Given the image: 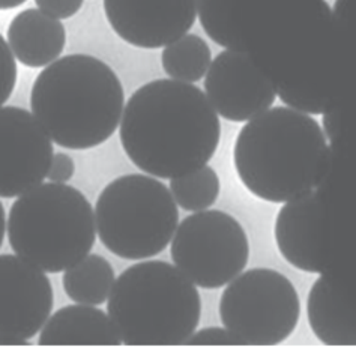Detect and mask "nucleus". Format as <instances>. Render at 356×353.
<instances>
[{
	"instance_id": "obj_2",
	"label": "nucleus",
	"mask_w": 356,
	"mask_h": 353,
	"mask_svg": "<svg viewBox=\"0 0 356 353\" xmlns=\"http://www.w3.org/2000/svg\"><path fill=\"white\" fill-rule=\"evenodd\" d=\"M331 151L317 120L290 107H273L242 126L233 163L252 196L286 203L314 191L326 176Z\"/></svg>"
},
{
	"instance_id": "obj_25",
	"label": "nucleus",
	"mask_w": 356,
	"mask_h": 353,
	"mask_svg": "<svg viewBox=\"0 0 356 353\" xmlns=\"http://www.w3.org/2000/svg\"><path fill=\"white\" fill-rule=\"evenodd\" d=\"M74 173H76V164H74V160L68 154L58 152L56 155H53L47 178H49L51 182L65 183L72 178Z\"/></svg>"
},
{
	"instance_id": "obj_26",
	"label": "nucleus",
	"mask_w": 356,
	"mask_h": 353,
	"mask_svg": "<svg viewBox=\"0 0 356 353\" xmlns=\"http://www.w3.org/2000/svg\"><path fill=\"white\" fill-rule=\"evenodd\" d=\"M325 131L326 138H334L337 134V129H339V116H337L335 111H326L325 113Z\"/></svg>"
},
{
	"instance_id": "obj_12",
	"label": "nucleus",
	"mask_w": 356,
	"mask_h": 353,
	"mask_svg": "<svg viewBox=\"0 0 356 353\" xmlns=\"http://www.w3.org/2000/svg\"><path fill=\"white\" fill-rule=\"evenodd\" d=\"M111 29L137 49L156 50L179 40L197 18V0H104Z\"/></svg>"
},
{
	"instance_id": "obj_20",
	"label": "nucleus",
	"mask_w": 356,
	"mask_h": 353,
	"mask_svg": "<svg viewBox=\"0 0 356 353\" xmlns=\"http://www.w3.org/2000/svg\"><path fill=\"white\" fill-rule=\"evenodd\" d=\"M197 14L203 31L215 44L230 50H245L233 18V0H197Z\"/></svg>"
},
{
	"instance_id": "obj_14",
	"label": "nucleus",
	"mask_w": 356,
	"mask_h": 353,
	"mask_svg": "<svg viewBox=\"0 0 356 353\" xmlns=\"http://www.w3.org/2000/svg\"><path fill=\"white\" fill-rule=\"evenodd\" d=\"M314 336L326 346H356V302L335 277L322 274L307 301Z\"/></svg>"
},
{
	"instance_id": "obj_6",
	"label": "nucleus",
	"mask_w": 356,
	"mask_h": 353,
	"mask_svg": "<svg viewBox=\"0 0 356 353\" xmlns=\"http://www.w3.org/2000/svg\"><path fill=\"white\" fill-rule=\"evenodd\" d=\"M99 240L110 253L145 260L163 253L179 224L172 191L151 174H127L111 181L97 200Z\"/></svg>"
},
{
	"instance_id": "obj_5",
	"label": "nucleus",
	"mask_w": 356,
	"mask_h": 353,
	"mask_svg": "<svg viewBox=\"0 0 356 353\" xmlns=\"http://www.w3.org/2000/svg\"><path fill=\"white\" fill-rule=\"evenodd\" d=\"M6 226L15 254L50 274L80 262L97 239L92 204L81 191L59 182H42L18 196Z\"/></svg>"
},
{
	"instance_id": "obj_28",
	"label": "nucleus",
	"mask_w": 356,
	"mask_h": 353,
	"mask_svg": "<svg viewBox=\"0 0 356 353\" xmlns=\"http://www.w3.org/2000/svg\"><path fill=\"white\" fill-rule=\"evenodd\" d=\"M5 231H6V217H5V208H3V204L0 203V247H2V244H3Z\"/></svg>"
},
{
	"instance_id": "obj_19",
	"label": "nucleus",
	"mask_w": 356,
	"mask_h": 353,
	"mask_svg": "<svg viewBox=\"0 0 356 353\" xmlns=\"http://www.w3.org/2000/svg\"><path fill=\"white\" fill-rule=\"evenodd\" d=\"M220 187L218 174L209 165L170 179V191L175 202L177 206L188 212L211 208L220 196Z\"/></svg>"
},
{
	"instance_id": "obj_1",
	"label": "nucleus",
	"mask_w": 356,
	"mask_h": 353,
	"mask_svg": "<svg viewBox=\"0 0 356 353\" xmlns=\"http://www.w3.org/2000/svg\"><path fill=\"white\" fill-rule=\"evenodd\" d=\"M220 138V117L204 92L175 79L138 88L120 119L125 154L140 170L159 179H173L208 164Z\"/></svg>"
},
{
	"instance_id": "obj_11",
	"label": "nucleus",
	"mask_w": 356,
	"mask_h": 353,
	"mask_svg": "<svg viewBox=\"0 0 356 353\" xmlns=\"http://www.w3.org/2000/svg\"><path fill=\"white\" fill-rule=\"evenodd\" d=\"M204 92L215 111L230 122H248L270 108L277 86L247 50L226 49L211 62Z\"/></svg>"
},
{
	"instance_id": "obj_7",
	"label": "nucleus",
	"mask_w": 356,
	"mask_h": 353,
	"mask_svg": "<svg viewBox=\"0 0 356 353\" xmlns=\"http://www.w3.org/2000/svg\"><path fill=\"white\" fill-rule=\"evenodd\" d=\"M220 318L239 346H277L296 329L301 301L286 275L269 268H252L224 289Z\"/></svg>"
},
{
	"instance_id": "obj_27",
	"label": "nucleus",
	"mask_w": 356,
	"mask_h": 353,
	"mask_svg": "<svg viewBox=\"0 0 356 353\" xmlns=\"http://www.w3.org/2000/svg\"><path fill=\"white\" fill-rule=\"evenodd\" d=\"M27 0H0V11H8V9H14L26 3Z\"/></svg>"
},
{
	"instance_id": "obj_17",
	"label": "nucleus",
	"mask_w": 356,
	"mask_h": 353,
	"mask_svg": "<svg viewBox=\"0 0 356 353\" xmlns=\"http://www.w3.org/2000/svg\"><path fill=\"white\" fill-rule=\"evenodd\" d=\"M116 281L115 269L106 257L88 254L76 265L65 269L62 278L65 293L77 304H104Z\"/></svg>"
},
{
	"instance_id": "obj_21",
	"label": "nucleus",
	"mask_w": 356,
	"mask_h": 353,
	"mask_svg": "<svg viewBox=\"0 0 356 353\" xmlns=\"http://www.w3.org/2000/svg\"><path fill=\"white\" fill-rule=\"evenodd\" d=\"M277 95L280 99L287 104V107L302 111L307 115H325L331 110V101L325 97H318L310 92L299 90L296 88H290L284 83H275Z\"/></svg>"
},
{
	"instance_id": "obj_22",
	"label": "nucleus",
	"mask_w": 356,
	"mask_h": 353,
	"mask_svg": "<svg viewBox=\"0 0 356 353\" xmlns=\"http://www.w3.org/2000/svg\"><path fill=\"white\" fill-rule=\"evenodd\" d=\"M17 62L13 50L0 35V107L11 98L17 85Z\"/></svg>"
},
{
	"instance_id": "obj_15",
	"label": "nucleus",
	"mask_w": 356,
	"mask_h": 353,
	"mask_svg": "<svg viewBox=\"0 0 356 353\" xmlns=\"http://www.w3.org/2000/svg\"><path fill=\"white\" fill-rule=\"evenodd\" d=\"M6 38L18 62L27 68H44L60 58L67 31L58 18L32 8L13 18Z\"/></svg>"
},
{
	"instance_id": "obj_9",
	"label": "nucleus",
	"mask_w": 356,
	"mask_h": 353,
	"mask_svg": "<svg viewBox=\"0 0 356 353\" xmlns=\"http://www.w3.org/2000/svg\"><path fill=\"white\" fill-rule=\"evenodd\" d=\"M53 286L20 256H0V346H27L49 320Z\"/></svg>"
},
{
	"instance_id": "obj_3",
	"label": "nucleus",
	"mask_w": 356,
	"mask_h": 353,
	"mask_svg": "<svg viewBox=\"0 0 356 353\" xmlns=\"http://www.w3.org/2000/svg\"><path fill=\"white\" fill-rule=\"evenodd\" d=\"M124 88L106 62L71 54L47 65L32 86V115L65 149L86 151L106 143L118 129Z\"/></svg>"
},
{
	"instance_id": "obj_13",
	"label": "nucleus",
	"mask_w": 356,
	"mask_h": 353,
	"mask_svg": "<svg viewBox=\"0 0 356 353\" xmlns=\"http://www.w3.org/2000/svg\"><path fill=\"white\" fill-rule=\"evenodd\" d=\"M325 203L318 192L286 202L275 220V243L280 254L304 272H325L323 257Z\"/></svg>"
},
{
	"instance_id": "obj_4",
	"label": "nucleus",
	"mask_w": 356,
	"mask_h": 353,
	"mask_svg": "<svg viewBox=\"0 0 356 353\" xmlns=\"http://www.w3.org/2000/svg\"><path fill=\"white\" fill-rule=\"evenodd\" d=\"M107 309L124 345L182 346L199 327L202 301L176 265L147 260L120 274Z\"/></svg>"
},
{
	"instance_id": "obj_10",
	"label": "nucleus",
	"mask_w": 356,
	"mask_h": 353,
	"mask_svg": "<svg viewBox=\"0 0 356 353\" xmlns=\"http://www.w3.org/2000/svg\"><path fill=\"white\" fill-rule=\"evenodd\" d=\"M53 142L36 117L20 107H0V197H18L44 182Z\"/></svg>"
},
{
	"instance_id": "obj_24",
	"label": "nucleus",
	"mask_w": 356,
	"mask_h": 353,
	"mask_svg": "<svg viewBox=\"0 0 356 353\" xmlns=\"http://www.w3.org/2000/svg\"><path fill=\"white\" fill-rule=\"evenodd\" d=\"M84 0H35L36 6L47 15L58 18V20H67L76 15Z\"/></svg>"
},
{
	"instance_id": "obj_16",
	"label": "nucleus",
	"mask_w": 356,
	"mask_h": 353,
	"mask_svg": "<svg viewBox=\"0 0 356 353\" xmlns=\"http://www.w3.org/2000/svg\"><path fill=\"white\" fill-rule=\"evenodd\" d=\"M122 343L110 315L95 305H67L41 329L40 346H119Z\"/></svg>"
},
{
	"instance_id": "obj_8",
	"label": "nucleus",
	"mask_w": 356,
	"mask_h": 353,
	"mask_svg": "<svg viewBox=\"0 0 356 353\" xmlns=\"http://www.w3.org/2000/svg\"><path fill=\"white\" fill-rule=\"evenodd\" d=\"M177 269L202 289H220L247 268L250 244L239 221L222 211H197L172 239Z\"/></svg>"
},
{
	"instance_id": "obj_18",
	"label": "nucleus",
	"mask_w": 356,
	"mask_h": 353,
	"mask_svg": "<svg viewBox=\"0 0 356 353\" xmlns=\"http://www.w3.org/2000/svg\"><path fill=\"white\" fill-rule=\"evenodd\" d=\"M212 62L209 45L199 35L185 33L179 40L164 47L161 63L170 79L195 83L208 72Z\"/></svg>"
},
{
	"instance_id": "obj_23",
	"label": "nucleus",
	"mask_w": 356,
	"mask_h": 353,
	"mask_svg": "<svg viewBox=\"0 0 356 353\" xmlns=\"http://www.w3.org/2000/svg\"><path fill=\"white\" fill-rule=\"evenodd\" d=\"M188 346H239L238 340L232 336L226 328L211 327L203 328L199 332H194L186 340Z\"/></svg>"
}]
</instances>
